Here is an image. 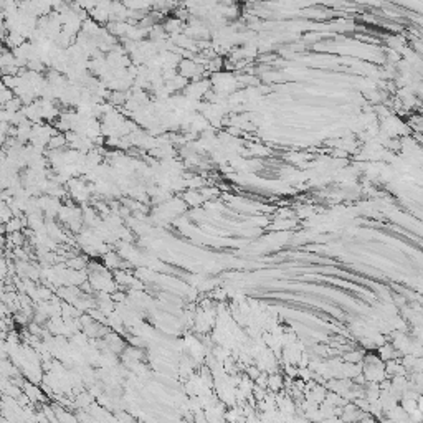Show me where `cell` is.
Here are the masks:
<instances>
[{
	"instance_id": "6da1fadb",
	"label": "cell",
	"mask_w": 423,
	"mask_h": 423,
	"mask_svg": "<svg viewBox=\"0 0 423 423\" xmlns=\"http://www.w3.org/2000/svg\"><path fill=\"white\" fill-rule=\"evenodd\" d=\"M22 221H20L18 216H13V218H10L7 221V231H10V233H17V231L22 228Z\"/></svg>"
},
{
	"instance_id": "7a4b0ae2",
	"label": "cell",
	"mask_w": 423,
	"mask_h": 423,
	"mask_svg": "<svg viewBox=\"0 0 423 423\" xmlns=\"http://www.w3.org/2000/svg\"><path fill=\"white\" fill-rule=\"evenodd\" d=\"M0 45H2V40H0Z\"/></svg>"
}]
</instances>
